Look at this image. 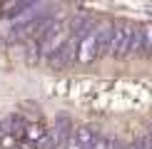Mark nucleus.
Wrapping results in <instances>:
<instances>
[{
	"mask_svg": "<svg viewBox=\"0 0 152 149\" xmlns=\"http://www.w3.org/2000/svg\"><path fill=\"white\" fill-rule=\"evenodd\" d=\"M77 45H80V40L67 33V40L62 42V47L50 57V67L53 70H67V67L77 65Z\"/></svg>",
	"mask_w": 152,
	"mask_h": 149,
	"instance_id": "3",
	"label": "nucleus"
},
{
	"mask_svg": "<svg viewBox=\"0 0 152 149\" xmlns=\"http://www.w3.org/2000/svg\"><path fill=\"white\" fill-rule=\"evenodd\" d=\"M72 137L80 142L85 149H92V144H95V129L92 127H87V124H77V127H72Z\"/></svg>",
	"mask_w": 152,
	"mask_h": 149,
	"instance_id": "8",
	"label": "nucleus"
},
{
	"mask_svg": "<svg viewBox=\"0 0 152 149\" xmlns=\"http://www.w3.org/2000/svg\"><path fill=\"white\" fill-rule=\"evenodd\" d=\"M140 35H142V52H152V22H140Z\"/></svg>",
	"mask_w": 152,
	"mask_h": 149,
	"instance_id": "9",
	"label": "nucleus"
},
{
	"mask_svg": "<svg viewBox=\"0 0 152 149\" xmlns=\"http://www.w3.org/2000/svg\"><path fill=\"white\" fill-rule=\"evenodd\" d=\"M60 22H62V17H58V12H55V10H50L48 15H42L40 20H35L33 25H30V27L25 30V35H23V37H25V40L37 42V40H42V37H45L50 30L55 27V25H60Z\"/></svg>",
	"mask_w": 152,
	"mask_h": 149,
	"instance_id": "4",
	"label": "nucleus"
},
{
	"mask_svg": "<svg viewBox=\"0 0 152 149\" xmlns=\"http://www.w3.org/2000/svg\"><path fill=\"white\" fill-rule=\"evenodd\" d=\"M62 149H85V147H82L80 142H77V139L72 137V132H70V137L65 139V147H62Z\"/></svg>",
	"mask_w": 152,
	"mask_h": 149,
	"instance_id": "10",
	"label": "nucleus"
},
{
	"mask_svg": "<svg viewBox=\"0 0 152 149\" xmlns=\"http://www.w3.org/2000/svg\"><path fill=\"white\" fill-rule=\"evenodd\" d=\"M45 134H48V127H45L42 122H37V119H35V122H28V124H25V132H23V142L33 149Z\"/></svg>",
	"mask_w": 152,
	"mask_h": 149,
	"instance_id": "6",
	"label": "nucleus"
},
{
	"mask_svg": "<svg viewBox=\"0 0 152 149\" xmlns=\"http://www.w3.org/2000/svg\"><path fill=\"white\" fill-rule=\"evenodd\" d=\"M25 124H28V119H23L20 114H10V117L3 119V134H10V137H15V139H23Z\"/></svg>",
	"mask_w": 152,
	"mask_h": 149,
	"instance_id": "7",
	"label": "nucleus"
},
{
	"mask_svg": "<svg viewBox=\"0 0 152 149\" xmlns=\"http://www.w3.org/2000/svg\"><path fill=\"white\" fill-rule=\"evenodd\" d=\"M150 57H152V52H150Z\"/></svg>",
	"mask_w": 152,
	"mask_h": 149,
	"instance_id": "13",
	"label": "nucleus"
},
{
	"mask_svg": "<svg viewBox=\"0 0 152 149\" xmlns=\"http://www.w3.org/2000/svg\"><path fill=\"white\" fill-rule=\"evenodd\" d=\"M147 137H150V139H152V122L147 124Z\"/></svg>",
	"mask_w": 152,
	"mask_h": 149,
	"instance_id": "11",
	"label": "nucleus"
},
{
	"mask_svg": "<svg viewBox=\"0 0 152 149\" xmlns=\"http://www.w3.org/2000/svg\"><path fill=\"white\" fill-rule=\"evenodd\" d=\"M12 149H18V147H12Z\"/></svg>",
	"mask_w": 152,
	"mask_h": 149,
	"instance_id": "12",
	"label": "nucleus"
},
{
	"mask_svg": "<svg viewBox=\"0 0 152 149\" xmlns=\"http://www.w3.org/2000/svg\"><path fill=\"white\" fill-rule=\"evenodd\" d=\"M65 40H67V20H62L60 25H55L42 40H37V57L50 60L62 47V42H65Z\"/></svg>",
	"mask_w": 152,
	"mask_h": 149,
	"instance_id": "2",
	"label": "nucleus"
},
{
	"mask_svg": "<svg viewBox=\"0 0 152 149\" xmlns=\"http://www.w3.org/2000/svg\"><path fill=\"white\" fill-rule=\"evenodd\" d=\"M95 17L87 15V12H77V15H72L70 20H67V33H70L72 37H77V40H82L90 30L95 27Z\"/></svg>",
	"mask_w": 152,
	"mask_h": 149,
	"instance_id": "5",
	"label": "nucleus"
},
{
	"mask_svg": "<svg viewBox=\"0 0 152 149\" xmlns=\"http://www.w3.org/2000/svg\"><path fill=\"white\" fill-rule=\"evenodd\" d=\"M142 52V35H140V25L135 22H115L112 30V40H110V55L115 60L127 57V55Z\"/></svg>",
	"mask_w": 152,
	"mask_h": 149,
	"instance_id": "1",
	"label": "nucleus"
}]
</instances>
